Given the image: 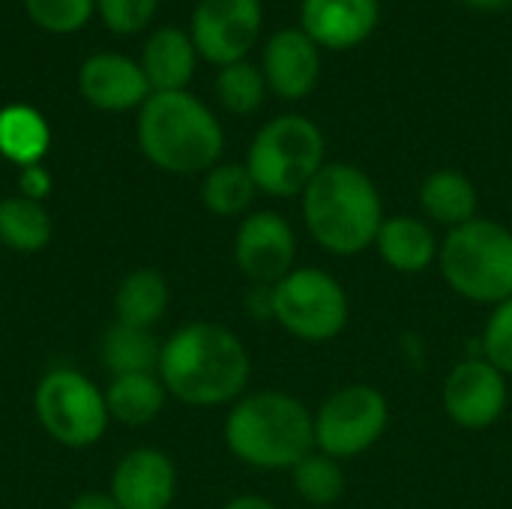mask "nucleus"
<instances>
[{"label": "nucleus", "mask_w": 512, "mask_h": 509, "mask_svg": "<svg viewBox=\"0 0 512 509\" xmlns=\"http://www.w3.org/2000/svg\"><path fill=\"white\" fill-rule=\"evenodd\" d=\"M156 375L168 396L189 408H231L249 393L252 357L234 330L213 321H192L162 342Z\"/></svg>", "instance_id": "f257e3e1"}, {"label": "nucleus", "mask_w": 512, "mask_h": 509, "mask_svg": "<svg viewBox=\"0 0 512 509\" xmlns=\"http://www.w3.org/2000/svg\"><path fill=\"white\" fill-rule=\"evenodd\" d=\"M306 234L336 258H354L375 246L384 198L375 180L351 162H327L300 195Z\"/></svg>", "instance_id": "f03ea898"}, {"label": "nucleus", "mask_w": 512, "mask_h": 509, "mask_svg": "<svg viewBox=\"0 0 512 509\" xmlns=\"http://www.w3.org/2000/svg\"><path fill=\"white\" fill-rule=\"evenodd\" d=\"M222 435L228 453L255 471H291L315 450L312 411L282 390L240 396L228 408Z\"/></svg>", "instance_id": "7ed1b4c3"}, {"label": "nucleus", "mask_w": 512, "mask_h": 509, "mask_svg": "<svg viewBox=\"0 0 512 509\" xmlns=\"http://www.w3.org/2000/svg\"><path fill=\"white\" fill-rule=\"evenodd\" d=\"M138 147L159 171L207 174L222 159L225 132L216 114L192 93H150L138 111Z\"/></svg>", "instance_id": "20e7f679"}, {"label": "nucleus", "mask_w": 512, "mask_h": 509, "mask_svg": "<svg viewBox=\"0 0 512 509\" xmlns=\"http://www.w3.org/2000/svg\"><path fill=\"white\" fill-rule=\"evenodd\" d=\"M438 267L453 294L477 306H498L512 297V231L477 216L441 240Z\"/></svg>", "instance_id": "39448f33"}, {"label": "nucleus", "mask_w": 512, "mask_h": 509, "mask_svg": "<svg viewBox=\"0 0 512 509\" xmlns=\"http://www.w3.org/2000/svg\"><path fill=\"white\" fill-rule=\"evenodd\" d=\"M327 165V141L315 120L279 114L264 123L249 150L246 168L258 192L270 198H300L312 177Z\"/></svg>", "instance_id": "423d86ee"}, {"label": "nucleus", "mask_w": 512, "mask_h": 509, "mask_svg": "<svg viewBox=\"0 0 512 509\" xmlns=\"http://www.w3.org/2000/svg\"><path fill=\"white\" fill-rule=\"evenodd\" d=\"M273 321L306 345L333 342L351 318V300L342 282L321 267H294L270 288Z\"/></svg>", "instance_id": "0eeeda50"}, {"label": "nucleus", "mask_w": 512, "mask_h": 509, "mask_svg": "<svg viewBox=\"0 0 512 509\" xmlns=\"http://www.w3.org/2000/svg\"><path fill=\"white\" fill-rule=\"evenodd\" d=\"M33 414L42 432L69 450H84L102 441L111 417L105 390L78 369H51L33 390Z\"/></svg>", "instance_id": "6e6552de"}, {"label": "nucleus", "mask_w": 512, "mask_h": 509, "mask_svg": "<svg viewBox=\"0 0 512 509\" xmlns=\"http://www.w3.org/2000/svg\"><path fill=\"white\" fill-rule=\"evenodd\" d=\"M315 423V450L348 462L369 453L390 426V402L372 384H348L330 393L318 411Z\"/></svg>", "instance_id": "1a4fd4ad"}, {"label": "nucleus", "mask_w": 512, "mask_h": 509, "mask_svg": "<svg viewBox=\"0 0 512 509\" xmlns=\"http://www.w3.org/2000/svg\"><path fill=\"white\" fill-rule=\"evenodd\" d=\"M234 264L249 285L273 288L297 267V231L276 210H252L234 234Z\"/></svg>", "instance_id": "9d476101"}, {"label": "nucleus", "mask_w": 512, "mask_h": 509, "mask_svg": "<svg viewBox=\"0 0 512 509\" xmlns=\"http://www.w3.org/2000/svg\"><path fill=\"white\" fill-rule=\"evenodd\" d=\"M510 378L492 366L483 354L459 360L441 387V402L447 417L468 432H483L495 426L510 405Z\"/></svg>", "instance_id": "9b49d317"}, {"label": "nucleus", "mask_w": 512, "mask_h": 509, "mask_svg": "<svg viewBox=\"0 0 512 509\" xmlns=\"http://www.w3.org/2000/svg\"><path fill=\"white\" fill-rule=\"evenodd\" d=\"M261 24V0H198L189 36L195 51L222 69L246 60L255 39L261 36Z\"/></svg>", "instance_id": "f8f14e48"}, {"label": "nucleus", "mask_w": 512, "mask_h": 509, "mask_svg": "<svg viewBox=\"0 0 512 509\" xmlns=\"http://www.w3.org/2000/svg\"><path fill=\"white\" fill-rule=\"evenodd\" d=\"M108 495L120 509H168L177 498V468L156 447L129 450L111 471Z\"/></svg>", "instance_id": "ddd939ff"}, {"label": "nucleus", "mask_w": 512, "mask_h": 509, "mask_svg": "<svg viewBox=\"0 0 512 509\" xmlns=\"http://www.w3.org/2000/svg\"><path fill=\"white\" fill-rule=\"evenodd\" d=\"M261 72L279 99H306L321 78V48L300 27H282L264 45Z\"/></svg>", "instance_id": "4468645a"}, {"label": "nucleus", "mask_w": 512, "mask_h": 509, "mask_svg": "<svg viewBox=\"0 0 512 509\" xmlns=\"http://www.w3.org/2000/svg\"><path fill=\"white\" fill-rule=\"evenodd\" d=\"M381 21L378 0H303L300 30L327 51H351L363 45Z\"/></svg>", "instance_id": "2eb2a0df"}, {"label": "nucleus", "mask_w": 512, "mask_h": 509, "mask_svg": "<svg viewBox=\"0 0 512 509\" xmlns=\"http://www.w3.org/2000/svg\"><path fill=\"white\" fill-rule=\"evenodd\" d=\"M78 87H81V96L99 111L141 108L153 93L141 63L114 51L87 57L78 72Z\"/></svg>", "instance_id": "dca6fc26"}, {"label": "nucleus", "mask_w": 512, "mask_h": 509, "mask_svg": "<svg viewBox=\"0 0 512 509\" xmlns=\"http://www.w3.org/2000/svg\"><path fill=\"white\" fill-rule=\"evenodd\" d=\"M372 249L393 273L420 276L438 267L441 240L435 234V225H429L426 219L411 216V213H396L381 222V231Z\"/></svg>", "instance_id": "f3484780"}, {"label": "nucleus", "mask_w": 512, "mask_h": 509, "mask_svg": "<svg viewBox=\"0 0 512 509\" xmlns=\"http://www.w3.org/2000/svg\"><path fill=\"white\" fill-rule=\"evenodd\" d=\"M195 42L180 27H162L156 30L144 51H141V69L147 75V84L153 93H177L186 90V84L195 75Z\"/></svg>", "instance_id": "a211bd4d"}, {"label": "nucleus", "mask_w": 512, "mask_h": 509, "mask_svg": "<svg viewBox=\"0 0 512 509\" xmlns=\"http://www.w3.org/2000/svg\"><path fill=\"white\" fill-rule=\"evenodd\" d=\"M420 210L429 225L438 228H459L471 219H477L480 195L468 174L456 168H438L420 183Z\"/></svg>", "instance_id": "6ab92c4d"}, {"label": "nucleus", "mask_w": 512, "mask_h": 509, "mask_svg": "<svg viewBox=\"0 0 512 509\" xmlns=\"http://www.w3.org/2000/svg\"><path fill=\"white\" fill-rule=\"evenodd\" d=\"M168 303H171L168 279L153 267H138L129 276H123V282L114 291V321L153 330L162 321Z\"/></svg>", "instance_id": "aec40b11"}, {"label": "nucleus", "mask_w": 512, "mask_h": 509, "mask_svg": "<svg viewBox=\"0 0 512 509\" xmlns=\"http://www.w3.org/2000/svg\"><path fill=\"white\" fill-rule=\"evenodd\" d=\"M165 399H168V390L156 372L117 375L105 387L108 417L120 426H129V429L153 423L165 411Z\"/></svg>", "instance_id": "412c9836"}, {"label": "nucleus", "mask_w": 512, "mask_h": 509, "mask_svg": "<svg viewBox=\"0 0 512 509\" xmlns=\"http://www.w3.org/2000/svg\"><path fill=\"white\" fill-rule=\"evenodd\" d=\"M159 354H162V342L156 339L153 330H141V327L114 321L102 336V363L111 372V378L156 372Z\"/></svg>", "instance_id": "4be33fe9"}, {"label": "nucleus", "mask_w": 512, "mask_h": 509, "mask_svg": "<svg viewBox=\"0 0 512 509\" xmlns=\"http://www.w3.org/2000/svg\"><path fill=\"white\" fill-rule=\"evenodd\" d=\"M51 132L45 117L30 105H6L0 111V153L18 168L39 165L48 153Z\"/></svg>", "instance_id": "5701e85b"}, {"label": "nucleus", "mask_w": 512, "mask_h": 509, "mask_svg": "<svg viewBox=\"0 0 512 509\" xmlns=\"http://www.w3.org/2000/svg\"><path fill=\"white\" fill-rule=\"evenodd\" d=\"M0 243L18 255L42 252L51 243V216L42 201L9 195L0 201Z\"/></svg>", "instance_id": "b1692460"}, {"label": "nucleus", "mask_w": 512, "mask_h": 509, "mask_svg": "<svg viewBox=\"0 0 512 509\" xmlns=\"http://www.w3.org/2000/svg\"><path fill=\"white\" fill-rule=\"evenodd\" d=\"M258 186L246 162H219L201 180V204L222 219H237L252 213Z\"/></svg>", "instance_id": "393cba45"}, {"label": "nucleus", "mask_w": 512, "mask_h": 509, "mask_svg": "<svg viewBox=\"0 0 512 509\" xmlns=\"http://www.w3.org/2000/svg\"><path fill=\"white\" fill-rule=\"evenodd\" d=\"M291 486L300 495V501H306L309 507L327 509L339 504L348 492V480H345V468L339 459L312 450L306 459H300L291 471Z\"/></svg>", "instance_id": "a878e982"}, {"label": "nucleus", "mask_w": 512, "mask_h": 509, "mask_svg": "<svg viewBox=\"0 0 512 509\" xmlns=\"http://www.w3.org/2000/svg\"><path fill=\"white\" fill-rule=\"evenodd\" d=\"M216 96H219L222 108L237 114V117L255 114L261 108L264 96H267L264 72L258 66L246 63V60L222 66L219 75H216Z\"/></svg>", "instance_id": "bb28decb"}, {"label": "nucleus", "mask_w": 512, "mask_h": 509, "mask_svg": "<svg viewBox=\"0 0 512 509\" xmlns=\"http://www.w3.org/2000/svg\"><path fill=\"white\" fill-rule=\"evenodd\" d=\"M24 6L27 15L51 33H72L93 15V0H24Z\"/></svg>", "instance_id": "cd10ccee"}, {"label": "nucleus", "mask_w": 512, "mask_h": 509, "mask_svg": "<svg viewBox=\"0 0 512 509\" xmlns=\"http://www.w3.org/2000/svg\"><path fill=\"white\" fill-rule=\"evenodd\" d=\"M480 354L512 378V297L492 306V315L486 318L480 336Z\"/></svg>", "instance_id": "c85d7f7f"}, {"label": "nucleus", "mask_w": 512, "mask_h": 509, "mask_svg": "<svg viewBox=\"0 0 512 509\" xmlns=\"http://www.w3.org/2000/svg\"><path fill=\"white\" fill-rule=\"evenodd\" d=\"M99 15L114 33H138L150 24L159 0H96Z\"/></svg>", "instance_id": "c756f323"}, {"label": "nucleus", "mask_w": 512, "mask_h": 509, "mask_svg": "<svg viewBox=\"0 0 512 509\" xmlns=\"http://www.w3.org/2000/svg\"><path fill=\"white\" fill-rule=\"evenodd\" d=\"M48 192H51V174H48V168L42 162L21 168V174H18V195L33 198V201H45Z\"/></svg>", "instance_id": "7c9ffc66"}, {"label": "nucleus", "mask_w": 512, "mask_h": 509, "mask_svg": "<svg viewBox=\"0 0 512 509\" xmlns=\"http://www.w3.org/2000/svg\"><path fill=\"white\" fill-rule=\"evenodd\" d=\"M69 509H120V507H117V501H114L108 492H84V495H78V498L72 501V507Z\"/></svg>", "instance_id": "2f4dec72"}, {"label": "nucleus", "mask_w": 512, "mask_h": 509, "mask_svg": "<svg viewBox=\"0 0 512 509\" xmlns=\"http://www.w3.org/2000/svg\"><path fill=\"white\" fill-rule=\"evenodd\" d=\"M222 509H279L273 501L261 498V495H237L228 504H222Z\"/></svg>", "instance_id": "473e14b6"}, {"label": "nucleus", "mask_w": 512, "mask_h": 509, "mask_svg": "<svg viewBox=\"0 0 512 509\" xmlns=\"http://www.w3.org/2000/svg\"><path fill=\"white\" fill-rule=\"evenodd\" d=\"M462 3H468L471 9L495 12V9H504V6H507V3H512V0H462Z\"/></svg>", "instance_id": "72a5a7b5"}, {"label": "nucleus", "mask_w": 512, "mask_h": 509, "mask_svg": "<svg viewBox=\"0 0 512 509\" xmlns=\"http://www.w3.org/2000/svg\"><path fill=\"white\" fill-rule=\"evenodd\" d=\"M510 75H512V66H510Z\"/></svg>", "instance_id": "f704fd0d"}]
</instances>
